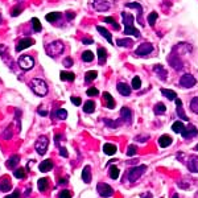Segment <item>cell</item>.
<instances>
[{
    "label": "cell",
    "mask_w": 198,
    "mask_h": 198,
    "mask_svg": "<svg viewBox=\"0 0 198 198\" xmlns=\"http://www.w3.org/2000/svg\"><path fill=\"white\" fill-rule=\"evenodd\" d=\"M64 52V44L61 41H53L46 46V53L48 56H50L53 58L58 57L59 54Z\"/></svg>",
    "instance_id": "cell-3"
},
{
    "label": "cell",
    "mask_w": 198,
    "mask_h": 198,
    "mask_svg": "<svg viewBox=\"0 0 198 198\" xmlns=\"http://www.w3.org/2000/svg\"><path fill=\"white\" fill-rule=\"evenodd\" d=\"M120 115H122L123 122L125 120V123H127V124L132 123V111L128 107H122V110H120Z\"/></svg>",
    "instance_id": "cell-16"
},
{
    "label": "cell",
    "mask_w": 198,
    "mask_h": 198,
    "mask_svg": "<svg viewBox=\"0 0 198 198\" xmlns=\"http://www.w3.org/2000/svg\"><path fill=\"white\" fill-rule=\"evenodd\" d=\"M35 44V40H32V38H21V40L17 42V45H16V52H23L24 49L29 48L31 45Z\"/></svg>",
    "instance_id": "cell-12"
},
{
    "label": "cell",
    "mask_w": 198,
    "mask_h": 198,
    "mask_svg": "<svg viewBox=\"0 0 198 198\" xmlns=\"http://www.w3.org/2000/svg\"><path fill=\"white\" fill-rule=\"evenodd\" d=\"M98 57H99V64H101V65H103L104 62H106V59H107L106 49H104V48H99L98 49Z\"/></svg>",
    "instance_id": "cell-32"
},
{
    "label": "cell",
    "mask_w": 198,
    "mask_h": 198,
    "mask_svg": "<svg viewBox=\"0 0 198 198\" xmlns=\"http://www.w3.org/2000/svg\"><path fill=\"white\" fill-rule=\"evenodd\" d=\"M186 164H188V168L190 172L198 173V157L197 156H190Z\"/></svg>",
    "instance_id": "cell-17"
},
{
    "label": "cell",
    "mask_w": 198,
    "mask_h": 198,
    "mask_svg": "<svg viewBox=\"0 0 198 198\" xmlns=\"http://www.w3.org/2000/svg\"><path fill=\"white\" fill-rule=\"evenodd\" d=\"M82 180H83L85 184H90V181H91V168H90V165H86V167L83 168V170H82Z\"/></svg>",
    "instance_id": "cell-23"
},
{
    "label": "cell",
    "mask_w": 198,
    "mask_h": 198,
    "mask_svg": "<svg viewBox=\"0 0 198 198\" xmlns=\"http://www.w3.org/2000/svg\"><path fill=\"white\" fill-rule=\"evenodd\" d=\"M153 71L157 74V77L160 78L161 81H165L167 79V77H168V73H167V70H165L164 66L161 65H155L153 66Z\"/></svg>",
    "instance_id": "cell-18"
},
{
    "label": "cell",
    "mask_w": 198,
    "mask_h": 198,
    "mask_svg": "<svg viewBox=\"0 0 198 198\" xmlns=\"http://www.w3.org/2000/svg\"><path fill=\"white\" fill-rule=\"evenodd\" d=\"M73 59H71V57H66L65 59H64V66L65 68H71L73 66Z\"/></svg>",
    "instance_id": "cell-52"
},
{
    "label": "cell",
    "mask_w": 198,
    "mask_h": 198,
    "mask_svg": "<svg viewBox=\"0 0 198 198\" xmlns=\"http://www.w3.org/2000/svg\"><path fill=\"white\" fill-rule=\"evenodd\" d=\"M57 116L61 120H65L66 118H68V111L64 110V108H59V110H57Z\"/></svg>",
    "instance_id": "cell-49"
},
{
    "label": "cell",
    "mask_w": 198,
    "mask_h": 198,
    "mask_svg": "<svg viewBox=\"0 0 198 198\" xmlns=\"http://www.w3.org/2000/svg\"><path fill=\"white\" fill-rule=\"evenodd\" d=\"M97 190L101 197H104V198H108L114 194V189L110 186L108 184H104V182H99L97 185Z\"/></svg>",
    "instance_id": "cell-7"
},
{
    "label": "cell",
    "mask_w": 198,
    "mask_h": 198,
    "mask_svg": "<svg viewBox=\"0 0 198 198\" xmlns=\"http://www.w3.org/2000/svg\"><path fill=\"white\" fill-rule=\"evenodd\" d=\"M172 137H170L169 135H163V136H160V139H158V144H160V147H163V148H167V147H169L170 144H172Z\"/></svg>",
    "instance_id": "cell-27"
},
{
    "label": "cell",
    "mask_w": 198,
    "mask_h": 198,
    "mask_svg": "<svg viewBox=\"0 0 198 198\" xmlns=\"http://www.w3.org/2000/svg\"><path fill=\"white\" fill-rule=\"evenodd\" d=\"M116 151H118V147L114 145V144H111V143H106V144L103 145V152L106 153V155H108V156L115 155V153H116Z\"/></svg>",
    "instance_id": "cell-21"
},
{
    "label": "cell",
    "mask_w": 198,
    "mask_h": 198,
    "mask_svg": "<svg viewBox=\"0 0 198 198\" xmlns=\"http://www.w3.org/2000/svg\"><path fill=\"white\" fill-rule=\"evenodd\" d=\"M19 66L21 68V70L28 71V70L33 69V66H35V59L31 56H21L19 58Z\"/></svg>",
    "instance_id": "cell-6"
},
{
    "label": "cell",
    "mask_w": 198,
    "mask_h": 198,
    "mask_svg": "<svg viewBox=\"0 0 198 198\" xmlns=\"http://www.w3.org/2000/svg\"><path fill=\"white\" fill-rule=\"evenodd\" d=\"M38 114H40L41 116H46V115H48V111H38Z\"/></svg>",
    "instance_id": "cell-61"
},
{
    "label": "cell",
    "mask_w": 198,
    "mask_h": 198,
    "mask_svg": "<svg viewBox=\"0 0 198 198\" xmlns=\"http://www.w3.org/2000/svg\"><path fill=\"white\" fill-rule=\"evenodd\" d=\"M12 189V184H11V181L8 178H2L0 180V191H3V193H7Z\"/></svg>",
    "instance_id": "cell-25"
},
{
    "label": "cell",
    "mask_w": 198,
    "mask_h": 198,
    "mask_svg": "<svg viewBox=\"0 0 198 198\" xmlns=\"http://www.w3.org/2000/svg\"><path fill=\"white\" fill-rule=\"evenodd\" d=\"M196 149H197V151H198V144H197V145H196Z\"/></svg>",
    "instance_id": "cell-63"
},
{
    "label": "cell",
    "mask_w": 198,
    "mask_h": 198,
    "mask_svg": "<svg viewBox=\"0 0 198 198\" xmlns=\"http://www.w3.org/2000/svg\"><path fill=\"white\" fill-rule=\"evenodd\" d=\"M116 89H118L120 95H123V97L131 95V87L127 83H124V82H119L118 86H116Z\"/></svg>",
    "instance_id": "cell-14"
},
{
    "label": "cell",
    "mask_w": 198,
    "mask_h": 198,
    "mask_svg": "<svg viewBox=\"0 0 198 198\" xmlns=\"http://www.w3.org/2000/svg\"><path fill=\"white\" fill-rule=\"evenodd\" d=\"M71 103L74 104V106H81V103H82V99L78 98V97H71Z\"/></svg>",
    "instance_id": "cell-53"
},
{
    "label": "cell",
    "mask_w": 198,
    "mask_h": 198,
    "mask_svg": "<svg viewBox=\"0 0 198 198\" xmlns=\"http://www.w3.org/2000/svg\"><path fill=\"white\" fill-rule=\"evenodd\" d=\"M58 198H73V193L70 190H61L58 193Z\"/></svg>",
    "instance_id": "cell-47"
},
{
    "label": "cell",
    "mask_w": 198,
    "mask_h": 198,
    "mask_svg": "<svg viewBox=\"0 0 198 198\" xmlns=\"http://www.w3.org/2000/svg\"><path fill=\"white\" fill-rule=\"evenodd\" d=\"M73 19H74V13L68 12V20H73Z\"/></svg>",
    "instance_id": "cell-60"
},
{
    "label": "cell",
    "mask_w": 198,
    "mask_h": 198,
    "mask_svg": "<svg viewBox=\"0 0 198 198\" xmlns=\"http://www.w3.org/2000/svg\"><path fill=\"white\" fill-rule=\"evenodd\" d=\"M145 170H147L145 165H140V167H135V168L130 169L128 170V180L131 182H135V181H137L141 177V174L144 173Z\"/></svg>",
    "instance_id": "cell-5"
},
{
    "label": "cell",
    "mask_w": 198,
    "mask_h": 198,
    "mask_svg": "<svg viewBox=\"0 0 198 198\" xmlns=\"http://www.w3.org/2000/svg\"><path fill=\"white\" fill-rule=\"evenodd\" d=\"M31 23H32V26H33V32H41L42 31V26H41V23H40V20H38L37 17H32L31 20Z\"/></svg>",
    "instance_id": "cell-34"
},
{
    "label": "cell",
    "mask_w": 198,
    "mask_h": 198,
    "mask_svg": "<svg viewBox=\"0 0 198 198\" xmlns=\"http://www.w3.org/2000/svg\"><path fill=\"white\" fill-rule=\"evenodd\" d=\"M98 77V73L95 70H90V71H87L86 75H85V81H86V83H90V82H92L95 78Z\"/></svg>",
    "instance_id": "cell-36"
},
{
    "label": "cell",
    "mask_w": 198,
    "mask_h": 198,
    "mask_svg": "<svg viewBox=\"0 0 198 198\" xmlns=\"http://www.w3.org/2000/svg\"><path fill=\"white\" fill-rule=\"evenodd\" d=\"M97 31L101 33V35H102L104 38H106V40H107L110 44H114V40H112V37H111V33H110L106 28H103V26H101V25H98V26H97Z\"/></svg>",
    "instance_id": "cell-26"
},
{
    "label": "cell",
    "mask_w": 198,
    "mask_h": 198,
    "mask_svg": "<svg viewBox=\"0 0 198 198\" xmlns=\"http://www.w3.org/2000/svg\"><path fill=\"white\" fill-rule=\"evenodd\" d=\"M173 198H178V196H176V194H174V196H173Z\"/></svg>",
    "instance_id": "cell-62"
},
{
    "label": "cell",
    "mask_w": 198,
    "mask_h": 198,
    "mask_svg": "<svg viewBox=\"0 0 198 198\" xmlns=\"http://www.w3.org/2000/svg\"><path fill=\"white\" fill-rule=\"evenodd\" d=\"M141 87V81L139 77H135L134 79H132V89H135V90H139Z\"/></svg>",
    "instance_id": "cell-46"
},
{
    "label": "cell",
    "mask_w": 198,
    "mask_h": 198,
    "mask_svg": "<svg viewBox=\"0 0 198 198\" xmlns=\"http://www.w3.org/2000/svg\"><path fill=\"white\" fill-rule=\"evenodd\" d=\"M103 98H104V102H106V107L107 108H114L115 107V101H114V98L111 97L110 92L104 91L103 92Z\"/></svg>",
    "instance_id": "cell-28"
},
{
    "label": "cell",
    "mask_w": 198,
    "mask_h": 198,
    "mask_svg": "<svg viewBox=\"0 0 198 198\" xmlns=\"http://www.w3.org/2000/svg\"><path fill=\"white\" fill-rule=\"evenodd\" d=\"M48 147H49V139L46 136H40L36 141L35 148H36V152L38 155H45L46 151H48Z\"/></svg>",
    "instance_id": "cell-4"
},
{
    "label": "cell",
    "mask_w": 198,
    "mask_h": 198,
    "mask_svg": "<svg viewBox=\"0 0 198 198\" xmlns=\"http://www.w3.org/2000/svg\"><path fill=\"white\" fill-rule=\"evenodd\" d=\"M122 19H123V24H124V35L125 36L132 35V36H135L136 38H139L140 37V32L134 26V20H135L134 16L127 13V12H123L122 13Z\"/></svg>",
    "instance_id": "cell-1"
},
{
    "label": "cell",
    "mask_w": 198,
    "mask_h": 198,
    "mask_svg": "<svg viewBox=\"0 0 198 198\" xmlns=\"http://www.w3.org/2000/svg\"><path fill=\"white\" fill-rule=\"evenodd\" d=\"M157 17H158L157 12H152L149 16H148V24H149V25H155Z\"/></svg>",
    "instance_id": "cell-45"
},
{
    "label": "cell",
    "mask_w": 198,
    "mask_h": 198,
    "mask_svg": "<svg viewBox=\"0 0 198 198\" xmlns=\"http://www.w3.org/2000/svg\"><path fill=\"white\" fill-rule=\"evenodd\" d=\"M61 17H62V15L59 12H50V13L45 15V19H46V21H49V23H56V21L59 20Z\"/></svg>",
    "instance_id": "cell-29"
},
{
    "label": "cell",
    "mask_w": 198,
    "mask_h": 198,
    "mask_svg": "<svg viewBox=\"0 0 198 198\" xmlns=\"http://www.w3.org/2000/svg\"><path fill=\"white\" fill-rule=\"evenodd\" d=\"M9 197H11V198H19V197H20V190H19V189H16Z\"/></svg>",
    "instance_id": "cell-55"
},
{
    "label": "cell",
    "mask_w": 198,
    "mask_h": 198,
    "mask_svg": "<svg viewBox=\"0 0 198 198\" xmlns=\"http://www.w3.org/2000/svg\"><path fill=\"white\" fill-rule=\"evenodd\" d=\"M116 44L118 46H122V48H131L134 45V41L131 38H119V40H116Z\"/></svg>",
    "instance_id": "cell-30"
},
{
    "label": "cell",
    "mask_w": 198,
    "mask_h": 198,
    "mask_svg": "<svg viewBox=\"0 0 198 198\" xmlns=\"http://www.w3.org/2000/svg\"><path fill=\"white\" fill-rule=\"evenodd\" d=\"M25 169L24 168H19V169H15L13 170V177L17 178V180H23L25 178Z\"/></svg>",
    "instance_id": "cell-38"
},
{
    "label": "cell",
    "mask_w": 198,
    "mask_h": 198,
    "mask_svg": "<svg viewBox=\"0 0 198 198\" xmlns=\"http://www.w3.org/2000/svg\"><path fill=\"white\" fill-rule=\"evenodd\" d=\"M168 62H169V65L172 66V68H174L176 70H181L182 69V66H184V64H182V61L180 59V57H178V54L177 56H173V53L169 56V58H168Z\"/></svg>",
    "instance_id": "cell-13"
},
{
    "label": "cell",
    "mask_w": 198,
    "mask_h": 198,
    "mask_svg": "<svg viewBox=\"0 0 198 198\" xmlns=\"http://www.w3.org/2000/svg\"><path fill=\"white\" fill-rule=\"evenodd\" d=\"M53 168V161L50 160V158H48V160H44L42 163H40V165H38V169H40V172L42 173H46L49 172Z\"/></svg>",
    "instance_id": "cell-19"
},
{
    "label": "cell",
    "mask_w": 198,
    "mask_h": 198,
    "mask_svg": "<svg viewBox=\"0 0 198 198\" xmlns=\"http://www.w3.org/2000/svg\"><path fill=\"white\" fill-rule=\"evenodd\" d=\"M176 106H177V115L178 116L182 119V120H185V122H188L189 120V118L185 115V112H184V108H182V102H181V99H176Z\"/></svg>",
    "instance_id": "cell-20"
},
{
    "label": "cell",
    "mask_w": 198,
    "mask_h": 198,
    "mask_svg": "<svg viewBox=\"0 0 198 198\" xmlns=\"http://www.w3.org/2000/svg\"><path fill=\"white\" fill-rule=\"evenodd\" d=\"M82 42H83L85 45H90V44H92L94 41H92L91 38H83V40H82Z\"/></svg>",
    "instance_id": "cell-57"
},
{
    "label": "cell",
    "mask_w": 198,
    "mask_h": 198,
    "mask_svg": "<svg viewBox=\"0 0 198 198\" xmlns=\"http://www.w3.org/2000/svg\"><path fill=\"white\" fill-rule=\"evenodd\" d=\"M161 94L165 95L168 99H170V101H176V99H177V94H176V91H173V90L161 89Z\"/></svg>",
    "instance_id": "cell-31"
},
{
    "label": "cell",
    "mask_w": 198,
    "mask_h": 198,
    "mask_svg": "<svg viewBox=\"0 0 198 198\" xmlns=\"http://www.w3.org/2000/svg\"><path fill=\"white\" fill-rule=\"evenodd\" d=\"M94 53H92L91 50H85L83 53H82V61L85 62H91L92 59H94Z\"/></svg>",
    "instance_id": "cell-35"
},
{
    "label": "cell",
    "mask_w": 198,
    "mask_h": 198,
    "mask_svg": "<svg viewBox=\"0 0 198 198\" xmlns=\"http://www.w3.org/2000/svg\"><path fill=\"white\" fill-rule=\"evenodd\" d=\"M165 110H167V107L164 106V103H157L156 106H155V112H156L157 115L164 114V112H165Z\"/></svg>",
    "instance_id": "cell-42"
},
{
    "label": "cell",
    "mask_w": 198,
    "mask_h": 198,
    "mask_svg": "<svg viewBox=\"0 0 198 198\" xmlns=\"http://www.w3.org/2000/svg\"><path fill=\"white\" fill-rule=\"evenodd\" d=\"M197 134H198V130L194 127L193 124H188L182 130V132H181V135H182L184 139H191V137H194Z\"/></svg>",
    "instance_id": "cell-11"
},
{
    "label": "cell",
    "mask_w": 198,
    "mask_h": 198,
    "mask_svg": "<svg viewBox=\"0 0 198 198\" xmlns=\"http://www.w3.org/2000/svg\"><path fill=\"white\" fill-rule=\"evenodd\" d=\"M19 161H20V156H19V155H13V156H11L8 160H7L5 165H7L8 169H15L16 165L19 164Z\"/></svg>",
    "instance_id": "cell-22"
},
{
    "label": "cell",
    "mask_w": 198,
    "mask_h": 198,
    "mask_svg": "<svg viewBox=\"0 0 198 198\" xmlns=\"http://www.w3.org/2000/svg\"><path fill=\"white\" fill-rule=\"evenodd\" d=\"M86 94L89 97H97L99 94V91H98V89H95V87H90V89H87Z\"/></svg>",
    "instance_id": "cell-50"
},
{
    "label": "cell",
    "mask_w": 198,
    "mask_h": 198,
    "mask_svg": "<svg viewBox=\"0 0 198 198\" xmlns=\"http://www.w3.org/2000/svg\"><path fill=\"white\" fill-rule=\"evenodd\" d=\"M184 128H185V125L182 124V122H176L172 124V131L176 132V134H181Z\"/></svg>",
    "instance_id": "cell-40"
},
{
    "label": "cell",
    "mask_w": 198,
    "mask_h": 198,
    "mask_svg": "<svg viewBox=\"0 0 198 198\" xmlns=\"http://www.w3.org/2000/svg\"><path fill=\"white\" fill-rule=\"evenodd\" d=\"M21 12H23V7H19V5H16V7L12 9V13H11V15H12L13 17H16V16H19Z\"/></svg>",
    "instance_id": "cell-51"
},
{
    "label": "cell",
    "mask_w": 198,
    "mask_h": 198,
    "mask_svg": "<svg viewBox=\"0 0 198 198\" xmlns=\"http://www.w3.org/2000/svg\"><path fill=\"white\" fill-rule=\"evenodd\" d=\"M148 139H149V136H148V135H143V136H139V137H137V139L136 140H141V143H144L145 140H148Z\"/></svg>",
    "instance_id": "cell-56"
},
{
    "label": "cell",
    "mask_w": 198,
    "mask_h": 198,
    "mask_svg": "<svg viewBox=\"0 0 198 198\" xmlns=\"http://www.w3.org/2000/svg\"><path fill=\"white\" fill-rule=\"evenodd\" d=\"M141 198H152L151 193H147V194H141Z\"/></svg>",
    "instance_id": "cell-59"
},
{
    "label": "cell",
    "mask_w": 198,
    "mask_h": 198,
    "mask_svg": "<svg viewBox=\"0 0 198 198\" xmlns=\"http://www.w3.org/2000/svg\"><path fill=\"white\" fill-rule=\"evenodd\" d=\"M190 110L193 112L198 114V98H193L190 102Z\"/></svg>",
    "instance_id": "cell-44"
},
{
    "label": "cell",
    "mask_w": 198,
    "mask_h": 198,
    "mask_svg": "<svg viewBox=\"0 0 198 198\" xmlns=\"http://www.w3.org/2000/svg\"><path fill=\"white\" fill-rule=\"evenodd\" d=\"M31 89L38 97H45L49 91L46 82L44 79H40V78H33L31 81Z\"/></svg>",
    "instance_id": "cell-2"
},
{
    "label": "cell",
    "mask_w": 198,
    "mask_h": 198,
    "mask_svg": "<svg viewBox=\"0 0 198 198\" xmlns=\"http://www.w3.org/2000/svg\"><path fill=\"white\" fill-rule=\"evenodd\" d=\"M136 151H137L136 145H135V144H130L128 148H127V156H130V157H131V156H135Z\"/></svg>",
    "instance_id": "cell-48"
},
{
    "label": "cell",
    "mask_w": 198,
    "mask_h": 198,
    "mask_svg": "<svg viewBox=\"0 0 198 198\" xmlns=\"http://www.w3.org/2000/svg\"><path fill=\"white\" fill-rule=\"evenodd\" d=\"M103 21H104V23H108V24H112L114 29H115V31H119V25H118L116 21L114 20V17H104Z\"/></svg>",
    "instance_id": "cell-43"
},
{
    "label": "cell",
    "mask_w": 198,
    "mask_h": 198,
    "mask_svg": "<svg viewBox=\"0 0 198 198\" xmlns=\"http://www.w3.org/2000/svg\"><path fill=\"white\" fill-rule=\"evenodd\" d=\"M128 8H136L137 9V21L143 25L144 23H143V7L139 4V3H127L125 4Z\"/></svg>",
    "instance_id": "cell-15"
},
{
    "label": "cell",
    "mask_w": 198,
    "mask_h": 198,
    "mask_svg": "<svg viewBox=\"0 0 198 198\" xmlns=\"http://www.w3.org/2000/svg\"><path fill=\"white\" fill-rule=\"evenodd\" d=\"M196 83H197V79L191 74H184L180 78V85L185 87V89H190V87H193Z\"/></svg>",
    "instance_id": "cell-10"
},
{
    "label": "cell",
    "mask_w": 198,
    "mask_h": 198,
    "mask_svg": "<svg viewBox=\"0 0 198 198\" xmlns=\"http://www.w3.org/2000/svg\"><path fill=\"white\" fill-rule=\"evenodd\" d=\"M59 78L65 82H73L75 79V74L71 73V71H66V70H62L59 73Z\"/></svg>",
    "instance_id": "cell-24"
},
{
    "label": "cell",
    "mask_w": 198,
    "mask_h": 198,
    "mask_svg": "<svg viewBox=\"0 0 198 198\" xmlns=\"http://www.w3.org/2000/svg\"><path fill=\"white\" fill-rule=\"evenodd\" d=\"M92 7L98 12H106L111 8V3L108 0H92Z\"/></svg>",
    "instance_id": "cell-9"
},
{
    "label": "cell",
    "mask_w": 198,
    "mask_h": 198,
    "mask_svg": "<svg viewBox=\"0 0 198 198\" xmlns=\"http://www.w3.org/2000/svg\"><path fill=\"white\" fill-rule=\"evenodd\" d=\"M94 110H95V103L92 102V101H87V102L83 104V111H85L86 114L94 112Z\"/></svg>",
    "instance_id": "cell-33"
},
{
    "label": "cell",
    "mask_w": 198,
    "mask_h": 198,
    "mask_svg": "<svg viewBox=\"0 0 198 198\" xmlns=\"http://www.w3.org/2000/svg\"><path fill=\"white\" fill-rule=\"evenodd\" d=\"M59 155H62L64 157H69V153H68V151H66V148H59Z\"/></svg>",
    "instance_id": "cell-54"
},
{
    "label": "cell",
    "mask_w": 198,
    "mask_h": 198,
    "mask_svg": "<svg viewBox=\"0 0 198 198\" xmlns=\"http://www.w3.org/2000/svg\"><path fill=\"white\" fill-rule=\"evenodd\" d=\"M108 176H110V178H112V180H118V177H119V168L115 167V165H111V167H110Z\"/></svg>",
    "instance_id": "cell-37"
},
{
    "label": "cell",
    "mask_w": 198,
    "mask_h": 198,
    "mask_svg": "<svg viewBox=\"0 0 198 198\" xmlns=\"http://www.w3.org/2000/svg\"><path fill=\"white\" fill-rule=\"evenodd\" d=\"M122 122H123V119H119V120H116V122H111L110 119H104V123H106L108 127H111V128H118V127H120Z\"/></svg>",
    "instance_id": "cell-41"
},
{
    "label": "cell",
    "mask_w": 198,
    "mask_h": 198,
    "mask_svg": "<svg viewBox=\"0 0 198 198\" xmlns=\"http://www.w3.org/2000/svg\"><path fill=\"white\" fill-rule=\"evenodd\" d=\"M37 186H38V190L40 191H45L48 189V178H40L37 181Z\"/></svg>",
    "instance_id": "cell-39"
},
{
    "label": "cell",
    "mask_w": 198,
    "mask_h": 198,
    "mask_svg": "<svg viewBox=\"0 0 198 198\" xmlns=\"http://www.w3.org/2000/svg\"><path fill=\"white\" fill-rule=\"evenodd\" d=\"M66 182H68V180H66V178H61V180L58 181V184H59V185H65Z\"/></svg>",
    "instance_id": "cell-58"
},
{
    "label": "cell",
    "mask_w": 198,
    "mask_h": 198,
    "mask_svg": "<svg viewBox=\"0 0 198 198\" xmlns=\"http://www.w3.org/2000/svg\"><path fill=\"white\" fill-rule=\"evenodd\" d=\"M153 52V45L149 42H143L141 45L137 46V49L135 50V54L136 56H143V57H145L148 56V54H151Z\"/></svg>",
    "instance_id": "cell-8"
}]
</instances>
